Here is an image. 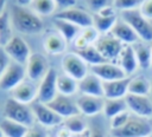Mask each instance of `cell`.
<instances>
[{"label":"cell","instance_id":"19","mask_svg":"<svg viewBox=\"0 0 152 137\" xmlns=\"http://www.w3.org/2000/svg\"><path fill=\"white\" fill-rule=\"evenodd\" d=\"M78 92L81 94L103 97V81L97 76L89 72L78 81Z\"/></svg>","mask_w":152,"mask_h":137},{"label":"cell","instance_id":"8","mask_svg":"<svg viewBox=\"0 0 152 137\" xmlns=\"http://www.w3.org/2000/svg\"><path fill=\"white\" fill-rule=\"evenodd\" d=\"M4 51L6 52L7 57L18 64L26 65L28 58L31 57V51L28 44L21 37H12L4 46Z\"/></svg>","mask_w":152,"mask_h":137},{"label":"cell","instance_id":"12","mask_svg":"<svg viewBox=\"0 0 152 137\" xmlns=\"http://www.w3.org/2000/svg\"><path fill=\"white\" fill-rule=\"evenodd\" d=\"M127 109L129 112L138 117L151 118L152 117V98L148 96H138L128 93L125 97Z\"/></svg>","mask_w":152,"mask_h":137},{"label":"cell","instance_id":"34","mask_svg":"<svg viewBox=\"0 0 152 137\" xmlns=\"http://www.w3.org/2000/svg\"><path fill=\"white\" fill-rule=\"evenodd\" d=\"M142 2H144V0H114L113 7L115 9L124 12V11L138 9V8H140Z\"/></svg>","mask_w":152,"mask_h":137},{"label":"cell","instance_id":"46","mask_svg":"<svg viewBox=\"0 0 152 137\" xmlns=\"http://www.w3.org/2000/svg\"><path fill=\"white\" fill-rule=\"evenodd\" d=\"M0 137H4V135H2V132H1V130H0Z\"/></svg>","mask_w":152,"mask_h":137},{"label":"cell","instance_id":"38","mask_svg":"<svg viewBox=\"0 0 152 137\" xmlns=\"http://www.w3.org/2000/svg\"><path fill=\"white\" fill-rule=\"evenodd\" d=\"M108 2H109V0H87L88 6L93 11H95V12H99L102 8L107 7L108 6Z\"/></svg>","mask_w":152,"mask_h":137},{"label":"cell","instance_id":"7","mask_svg":"<svg viewBox=\"0 0 152 137\" xmlns=\"http://www.w3.org/2000/svg\"><path fill=\"white\" fill-rule=\"evenodd\" d=\"M62 68L63 72L77 81L83 79L89 73V65L76 53H65L62 58Z\"/></svg>","mask_w":152,"mask_h":137},{"label":"cell","instance_id":"47","mask_svg":"<svg viewBox=\"0 0 152 137\" xmlns=\"http://www.w3.org/2000/svg\"><path fill=\"white\" fill-rule=\"evenodd\" d=\"M150 94H151V98H152V87H151V93Z\"/></svg>","mask_w":152,"mask_h":137},{"label":"cell","instance_id":"24","mask_svg":"<svg viewBox=\"0 0 152 137\" xmlns=\"http://www.w3.org/2000/svg\"><path fill=\"white\" fill-rule=\"evenodd\" d=\"M99 38H100V33L97 32V30L94 26L86 27V28L81 30L80 34L74 40V45H75L76 50H81L87 46L95 45V43L97 41Z\"/></svg>","mask_w":152,"mask_h":137},{"label":"cell","instance_id":"45","mask_svg":"<svg viewBox=\"0 0 152 137\" xmlns=\"http://www.w3.org/2000/svg\"><path fill=\"white\" fill-rule=\"evenodd\" d=\"M6 4H7V0H0V17H1L4 13H6V12H5Z\"/></svg>","mask_w":152,"mask_h":137},{"label":"cell","instance_id":"37","mask_svg":"<svg viewBox=\"0 0 152 137\" xmlns=\"http://www.w3.org/2000/svg\"><path fill=\"white\" fill-rule=\"evenodd\" d=\"M24 137H49L48 132L43 126H31Z\"/></svg>","mask_w":152,"mask_h":137},{"label":"cell","instance_id":"42","mask_svg":"<svg viewBox=\"0 0 152 137\" xmlns=\"http://www.w3.org/2000/svg\"><path fill=\"white\" fill-rule=\"evenodd\" d=\"M74 135L66 129V128H64V126H62L58 131H57V135H56V137H72Z\"/></svg>","mask_w":152,"mask_h":137},{"label":"cell","instance_id":"40","mask_svg":"<svg viewBox=\"0 0 152 137\" xmlns=\"http://www.w3.org/2000/svg\"><path fill=\"white\" fill-rule=\"evenodd\" d=\"M10 58L7 57V54H6V52L4 51V47H1L0 46V76H1V73L4 72V70L7 67V65L10 64Z\"/></svg>","mask_w":152,"mask_h":137},{"label":"cell","instance_id":"35","mask_svg":"<svg viewBox=\"0 0 152 137\" xmlns=\"http://www.w3.org/2000/svg\"><path fill=\"white\" fill-rule=\"evenodd\" d=\"M11 28H10V20L7 18V13H4L0 17V41L2 46L11 39Z\"/></svg>","mask_w":152,"mask_h":137},{"label":"cell","instance_id":"28","mask_svg":"<svg viewBox=\"0 0 152 137\" xmlns=\"http://www.w3.org/2000/svg\"><path fill=\"white\" fill-rule=\"evenodd\" d=\"M57 91L63 96H72L78 92V81L72 77L62 73L57 76Z\"/></svg>","mask_w":152,"mask_h":137},{"label":"cell","instance_id":"9","mask_svg":"<svg viewBox=\"0 0 152 137\" xmlns=\"http://www.w3.org/2000/svg\"><path fill=\"white\" fill-rule=\"evenodd\" d=\"M36 122L43 128H53L63 123V118L58 116L48 104L36 102L31 105Z\"/></svg>","mask_w":152,"mask_h":137},{"label":"cell","instance_id":"44","mask_svg":"<svg viewBox=\"0 0 152 137\" xmlns=\"http://www.w3.org/2000/svg\"><path fill=\"white\" fill-rule=\"evenodd\" d=\"M32 1H33V0H17V5L25 7V6L31 5V4H32Z\"/></svg>","mask_w":152,"mask_h":137},{"label":"cell","instance_id":"25","mask_svg":"<svg viewBox=\"0 0 152 137\" xmlns=\"http://www.w3.org/2000/svg\"><path fill=\"white\" fill-rule=\"evenodd\" d=\"M138 65L142 70H147L152 66V47L147 46V43L138 41L133 45Z\"/></svg>","mask_w":152,"mask_h":137},{"label":"cell","instance_id":"11","mask_svg":"<svg viewBox=\"0 0 152 137\" xmlns=\"http://www.w3.org/2000/svg\"><path fill=\"white\" fill-rule=\"evenodd\" d=\"M57 19H63L66 20L81 28H86V27H90L94 24V18L90 13H88L87 11L78 8V7H70L66 9H62L59 12H57L56 14Z\"/></svg>","mask_w":152,"mask_h":137},{"label":"cell","instance_id":"18","mask_svg":"<svg viewBox=\"0 0 152 137\" xmlns=\"http://www.w3.org/2000/svg\"><path fill=\"white\" fill-rule=\"evenodd\" d=\"M131 77L116 79L112 81H103V98L104 99H120L128 94V85Z\"/></svg>","mask_w":152,"mask_h":137},{"label":"cell","instance_id":"48","mask_svg":"<svg viewBox=\"0 0 152 137\" xmlns=\"http://www.w3.org/2000/svg\"><path fill=\"white\" fill-rule=\"evenodd\" d=\"M151 47H152V46H151Z\"/></svg>","mask_w":152,"mask_h":137},{"label":"cell","instance_id":"10","mask_svg":"<svg viewBox=\"0 0 152 137\" xmlns=\"http://www.w3.org/2000/svg\"><path fill=\"white\" fill-rule=\"evenodd\" d=\"M57 73L55 68L50 67L46 74L42 78L38 86V96L37 100L44 104H49L57 94Z\"/></svg>","mask_w":152,"mask_h":137},{"label":"cell","instance_id":"1","mask_svg":"<svg viewBox=\"0 0 152 137\" xmlns=\"http://www.w3.org/2000/svg\"><path fill=\"white\" fill-rule=\"evenodd\" d=\"M11 21L13 27L24 34H38L44 28L39 15L19 5L12 6Z\"/></svg>","mask_w":152,"mask_h":137},{"label":"cell","instance_id":"26","mask_svg":"<svg viewBox=\"0 0 152 137\" xmlns=\"http://www.w3.org/2000/svg\"><path fill=\"white\" fill-rule=\"evenodd\" d=\"M0 130L4 137H24L28 130V126L17 123L14 120L4 118L0 122Z\"/></svg>","mask_w":152,"mask_h":137},{"label":"cell","instance_id":"41","mask_svg":"<svg viewBox=\"0 0 152 137\" xmlns=\"http://www.w3.org/2000/svg\"><path fill=\"white\" fill-rule=\"evenodd\" d=\"M55 2L57 4V7L61 11L70 8V7H74L76 5V0H55Z\"/></svg>","mask_w":152,"mask_h":137},{"label":"cell","instance_id":"6","mask_svg":"<svg viewBox=\"0 0 152 137\" xmlns=\"http://www.w3.org/2000/svg\"><path fill=\"white\" fill-rule=\"evenodd\" d=\"M124 44L113 37L110 33L102 34L95 43V47L100 52V54L106 59V61H118L120 53L124 48Z\"/></svg>","mask_w":152,"mask_h":137},{"label":"cell","instance_id":"30","mask_svg":"<svg viewBox=\"0 0 152 137\" xmlns=\"http://www.w3.org/2000/svg\"><path fill=\"white\" fill-rule=\"evenodd\" d=\"M76 53L89 65V66H94L101 63H104L106 59L100 54V52L97 51V48L95 47V45H90L87 46L81 50H76Z\"/></svg>","mask_w":152,"mask_h":137},{"label":"cell","instance_id":"14","mask_svg":"<svg viewBox=\"0 0 152 137\" xmlns=\"http://www.w3.org/2000/svg\"><path fill=\"white\" fill-rule=\"evenodd\" d=\"M90 72L97 76L102 81H112L127 77L124 70L116 63H112V61H104L90 66Z\"/></svg>","mask_w":152,"mask_h":137},{"label":"cell","instance_id":"39","mask_svg":"<svg viewBox=\"0 0 152 137\" xmlns=\"http://www.w3.org/2000/svg\"><path fill=\"white\" fill-rule=\"evenodd\" d=\"M139 9L146 19H152V0H144Z\"/></svg>","mask_w":152,"mask_h":137},{"label":"cell","instance_id":"13","mask_svg":"<svg viewBox=\"0 0 152 137\" xmlns=\"http://www.w3.org/2000/svg\"><path fill=\"white\" fill-rule=\"evenodd\" d=\"M49 68L50 67L48 66V60L43 54L32 53L25 66L26 77L32 81L42 80V78L46 74Z\"/></svg>","mask_w":152,"mask_h":137},{"label":"cell","instance_id":"3","mask_svg":"<svg viewBox=\"0 0 152 137\" xmlns=\"http://www.w3.org/2000/svg\"><path fill=\"white\" fill-rule=\"evenodd\" d=\"M4 115L5 118L20 123L28 128L33 126V123L36 122L32 107L28 106L27 104L15 100L14 98H8L6 100L4 107Z\"/></svg>","mask_w":152,"mask_h":137},{"label":"cell","instance_id":"23","mask_svg":"<svg viewBox=\"0 0 152 137\" xmlns=\"http://www.w3.org/2000/svg\"><path fill=\"white\" fill-rule=\"evenodd\" d=\"M43 46L46 53L51 56H58L65 52L68 41L58 32H51L45 35L43 40Z\"/></svg>","mask_w":152,"mask_h":137},{"label":"cell","instance_id":"4","mask_svg":"<svg viewBox=\"0 0 152 137\" xmlns=\"http://www.w3.org/2000/svg\"><path fill=\"white\" fill-rule=\"evenodd\" d=\"M121 18L135 31L141 41L152 43V24L141 14L139 8L121 12Z\"/></svg>","mask_w":152,"mask_h":137},{"label":"cell","instance_id":"16","mask_svg":"<svg viewBox=\"0 0 152 137\" xmlns=\"http://www.w3.org/2000/svg\"><path fill=\"white\" fill-rule=\"evenodd\" d=\"M58 116H61L63 119L69 118L71 116L80 115L78 107L76 105V102H74L70 97L63 96V94H57L49 104H48Z\"/></svg>","mask_w":152,"mask_h":137},{"label":"cell","instance_id":"5","mask_svg":"<svg viewBox=\"0 0 152 137\" xmlns=\"http://www.w3.org/2000/svg\"><path fill=\"white\" fill-rule=\"evenodd\" d=\"M25 66L11 60L0 76V90L13 91L21 81L25 80Z\"/></svg>","mask_w":152,"mask_h":137},{"label":"cell","instance_id":"27","mask_svg":"<svg viewBox=\"0 0 152 137\" xmlns=\"http://www.w3.org/2000/svg\"><path fill=\"white\" fill-rule=\"evenodd\" d=\"M53 24H55V26L57 28V32L68 43L74 41L77 38V35L80 34L81 30H82L81 27H78V26H76V25H74V24H71V22H69L66 20H63V19H57L56 18Z\"/></svg>","mask_w":152,"mask_h":137},{"label":"cell","instance_id":"29","mask_svg":"<svg viewBox=\"0 0 152 137\" xmlns=\"http://www.w3.org/2000/svg\"><path fill=\"white\" fill-rule=\"evenodd\" d=\"M151 87L152 84L144 76L131 77L128 85V93L138 94V96H148L151 93Z\"/></svg>","mask_w":152,"mask_h":137},{"label":"cell","instance_id":"2","mask_svg":"<svg viewBox=\"0 0 152 137\" xmlns=\"http://www.w3.org/2000/svg\"><path fill=\"white\" fill-rule=\"evenodd\" d=\"M112 137H150L152 133V123L150 118L131 115L128 122L118 130H110Z\"/></svg>","mask_w":152,"mask_h":137},{"label":"cell","instance_id":"49","mask_svg":"<svg viewBox=\"0 0 152 137\" xmlns=\"http://www.w3.org/2000/svg\"><path fill=\"white\" fill-rule=\"evenodd\" d=\"M72 137H74V136H72Z\"/></svg>","mask_w":152,"mask_h":137},{"label":"cell","instance_id":"21","mask_svg":"<svg viewBox=\"0 0 152 137\" xmlns=\"http://www.w3.org/2000/svg\"><path fill=\"white\" fill-rule=\"evenodd\" d=\"M110 34L115 37L118 40H120L124 45H134L140 40L135 31L122 19L115 22L110 31Z\"/></svg>","mask_w":152,"mask_h":137},{"label":"cell","instance_id":"22","mask_svg":"<svg viewBox=\"0 0 152 137\" xmlns=\"http://www.w3.org/2000/svg\"><path fill=\"white\" fill-rule=\"evenodd\" d=\"M116 64L124 70V72L126 73L127 77H129L138 70L139 65H138V60H137V56H135L133 45L124 46Z\"/></svg>","mask_w":152,"mask_h":137},{"label":"cell","instance_id":"36","mask_svg":"<svg viewBox=\"0 0 152 137\" xmlns=\"http://www.w3.org/2000/svg\"><path fill=\"white\" fill-rule=\"evenodd\" d=\"M129 117H131V112L128 110H126V111H124V112L114 116L113 118H110V123H109L110 130H118V129L122 128L128 122Z\"/></svg>","mask_w":152,"mask_h":137},{"label":"cell","instance_id":"31","mask_svg":"<svg viewBox=\"0 0 152 137\" xmlns=\"http://www.w3.org/2000/svg\"><path fill=\"white\" fill-rule=\"evenodd\" d=\"M128 110L127 109V104L125 98H120V99H104V104H103V113L107 118H113L114 116L124 112Z\"/></svg>","mask_w":152,"mask_h":137},{"label":"cell","instance_id":"33","mask_svg":"<svg viewBox=\"0 0 152 137\" xmlns=\"http://www.w3.org/2000/svg\"><path fill=\"white\" fill-rule=\"evenodd\" d=\"M63 126L66 128L74 136L83 135V133L87 131L86 122L83 120L82 117H80V115L71 116V117H69V118H65V119L63 120Z\"/></svg>","mask_w":152,"mask_h":137},{"label":"cell","instance_id":"17","mask_svg":"<svg viewBox=\"0 0 152 137\" xmlns=\"http://www.w3.org/2000/svg\"><path fill=\"white\" fill-rule=\"evenodd\" d=\"M103 104H104L103 97L81 94L76 99V105L78 107L80 113L88 116V117L96 116L100 112H102L103 111Z\"/></svg>","mask_w":152,"mask_h":137},{"label":"cell","instance_id":"43","mask_svg":"<svg viewBox=\"0 0 152 137\" xmlns=\"http://www.w3.org/2000/svg\"><path fill=\"white\" fill-rule=\"evenodd\" d=\"M88 137H106V136H104V133H103V131H102L101 129L94 128V129H91V130L89 131Z\"/></svg>","mask_w":152,"mask_h":137},{"label":"cell","instance_id":"32","mask_svg":"<svg viewBox=\"0 0 152 137\" xmlns=\"http://www.w3.org/2000/svg\"><path fill=\"white\" fill-rule=\"evenodd\" d=\"M30 6H31V11L39 17L51 15L58 8L55 0H33Z\"/></svg>","mask_w":152,"mask_h":137},{"label":"cell","instance_id":"20","mask_svg":"<svg viewBox=\"0 0 152 137\" xmlns=\"http://www.w3.org/2000/svg\"><path fill=\"white\" fill-rule=\"evenodd\" d=\"M37 96H38V86H36L34 83L30 79L21 81L12 91V98L27 105L33 103V100L37 99Z\"/></svg>","mask_w":152,"mask_h":137},{"label":"cell","instance_id":"15","mask_svg":"<svg viewBox=\"0 0 152 137\" xmlns=\"http://www.w3.org/2000/svg\"><path fill=\"white\" fill-rule=\"evenodd\" d=\"M94 24L93 26L97 30L100 34H107L110 33L113 26L118 21L116 14H115V8L112 6H107L102 8L101 11L96 12L94 15Z\"/></svg>","mask_w":152,"mask_h":137}]
</instances>
